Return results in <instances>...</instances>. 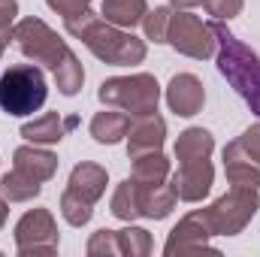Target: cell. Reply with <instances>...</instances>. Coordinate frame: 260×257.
<instances>
[{
    "instance_id": "obj_1",
    "label": "cell",
    "mask_w": 260,
    "mask_h": 257,
    "mask_svg": "<svg viewBox=\"0 0 260 257\" xmlns=\"http://www.w3.org/2000/svg\"><path fill=\"white\" fill-rule=\"evenodd\" d=\"M215 37V64L227 85L245 100V106L260 118V55L245 46L224 21H209Z\"/></svg>"
},
{
    "instance_id": "obj_2",
    "label": "cell",
    "mask_w": 260,
    "mask_h": 257,
    "mask_svg": "<svg viewBox=\"0 0 260 257\" xmlns=\"http://www.w3.org/2000/svg\"><path fill=\"white\" fill-rule=\"evenodd\" d=\"M49 100V82L43 67L12 64L0 76V109L12 118H27L40 112Z\"/></svg>"
},
{
    "instance_id": "obj_3",
    "label": "cell",
    "mask_w": 260,
    "mask_h": 257,
    "mask_svg": "<svg viewBox=\"0 0 260 257\" xmlns=\"http://www.w3.org/2000/svg\"><path fill=\"white\" fill-rule=\"evenodd\" d=\"M85 43V49L103 61V64H112V67H136L145 61L148 55V43L133 37V30H124V27H115L109 21H103L100 15L82 30L79 37Z\"/></svg>"
},
{
    "instance_id": "obj_4",
    "label": "cell",
    "mask_w": 260,
    "mask_h": 257,
    "mask_svg": "<svg viewBox=\"0 0 260 257\" xmlns=\"http://www.w3.org/2000/svg\"><path fill=\"white\" fill-rule=\"evenodd\" d=\"M97 100L103 106H112V109H121L133 115H148V112H157V103H160V85L151 73H130V76H112V79H103L100 88H97Z\"/></svg>"
},
{
    "instance_id": "obj_5",
    "label": "cell",
    "mask_w": 260,
    "mask_h": 257,
    "mask_svg": "<svg viewBox=\"0 0 260 257\" xmlns=\"http://www.w3.org/2000/svg\"><path fill=\"white\" fill-rule=\"evenodd\" d=\"M12 43L18 46V52L27 61H34L37 67H46V70H55L67 58V52H70L67 40H61L58 30H52L37 15H27V18H18L15 21Z\"/></svg>"
},
{
    "instance_id": "obj_6",
    "label": "cell",
    "mask_w": 260,
    "mask_h": 257,
    "mask_svg": "<svg viewBox=\"0 0 260 257\" xmlns=\"http://www.w3.org/2000/svg\"><path fill=\"white\" fill-rule=\"evenodd\" d=\"M257 209H260V191L233 185L212 206H206V215H209V224H212L215 236H239L254 221Z\"/></svg>"
},
{
    "instance_id": "obj_7",
    "label": "cell",
    "mask_w": 260,
    "mask_h": 257,
    "mask_svg": "<svg viewBox=\"0 0 260 257\" xmlns=\"http://www.w3.org/2000/svg\"><path fill=\"white\" fill-rule=\"evenodd\" d=\"M12 239H15V251L18 257H49L58 251V245H61V236H58V221H55V215L49 212V209H27L21 218H18V224H15V230H12Z\"/></svg>"
},
{
    "instance_id": "obj_8",
    "label": "cell",
    "mask_w": 260,
    "mask_h": 257,
    "mask_svg": "<svg viewBox=\"0 0 260 257\" xmlns=\"http://www.w3.org/2000/svg\"><path fill=\"white\" fill-rule=\"evenodd\" d=\"M167 43L179 55L194 58V61H209L215 55V37H212L209 21H203L191 9H173Z\"/></svg>"
},
{
    "instance_id": "obj_9",
    "label": "cell",
    "mask_w": 260,
    "mask_h": 257,
    "mask_svg": "<svg viewBox=\"0 0 260 257\" xmlns=\"http://www.w3.org/2000/svg\"><path fill=\"white\" fill-rule=\"evenodd\" d=\"M212 224H209V215L206 209H194L188 212L167 236L164 242V254L167 257H185V254H203V251H212L218 254V248H212Z\"/></svg>"
},
{
    "instance_id": "obj_10",
    "label": "cell",
    "mask_w": 260,
    "mask_h": 257,
    "mask_svg": "<svg viewBox=\"0 0 260 257\" xmlns=\"http://www.w3.org/2000/svg\"><path fill=\"white\" fill-rule=\"evenodd\" d=\"M176 200L182 203H203L212 185H215V167L212 160H194V164H179V170L170 179Z\"/></svg>"
},
{
    "instance_id": "obj_11",
    "label": "cell",
    "mask_w": 260,
    "mask_h": 257,
    "mask_svg": "<svg viewBox=\"0 0 260 257\" xmlns=\"http://www.w3.org/2000/svg\"><path fill=\"white\" fill-rule=\"evenodd\" d=\"M164 97H167L170 112L179 118H194L206 106V88H203L200 76H194V73H176L170 79Z\"/></svg>"
},
{
    "instance_id": "obj_12",
    "label": "cell",
    "mask_w": 260,
    "mask_h": 257,
    "mask_svg": "<svg viewBox=\"0 0 260 257\" xmlns=\"http://www.w3.org/2000/svg\"><path fill=\"white\" fill-rule=\"evenodd\" d=\"M167 142V121L157 112L148 115H133L127 127V157H139L148 151H164Z\"/></svg>"
},
{
    "instance_id": "obj_13",
    "label": "cell",
    "mask_w": 260,
    "mask_h": 257,
    "mask_svg": "<svg viewBox=\"0 0 260 257\" xmlns=\"http://www.w3.org/2000/svg\"><path fill=\"white\" fill-rule=\"evenodd\" d=\"M12 167L46 185V182H52L55 173H58V154L49 151V145L24 142V145H18V148L12 151Z\"/></svg>"
},
{
    "instance_id": "obj_14",
    "label": "cell",
    "mask_w": 260,
    "mask_h": 257,
    "mask_svg": "<svg viewBox=\"0 0 260 257\" xmlns=\"http://www.w3.org/2000/svg\"><path fill=\"white\" fill-rule=\"evenodd\" d=\"M73 127H76V118H64L61 112H43L40 118L24 121L18 133L24 136V142H34V145H58L67 136V130Z\"/></svg>"
},
{
    "instance_id": "obj_15",
    "label": "cell",
    "mask_w": 260,
    "mask_h": 257,
    "mask_svg": "<svg viewBox=\"0 0 260 257\" xmlns=\"http://www.w3.org/2000/svg\"><path fill=\"white\" fill-rule=\"evenodd\" d=\"M224 176L236 188H254V191H260V167L242 151L239 139L224 145Z\"/></svg>"
},
{
    "instance_id": "obj_16",
    "label": "cell",
    "mask_w": 260,
    "mask_h": 257,
    "mask_svg": "<svg viewBox=\"0 0 260 257\" xmlns=\"http://www.w3.org/2000/svg\"><path fill=\"white\" fill-rule=\"evenodd\" d=\"M106 185H109V173H106V167H100L94 160L76 164L73 173H70V179H67V188L76 191L79 197H85L88 203H97L106 194Z\"/></svg>"
},
{
    "instance_id": "obj_17",
    "label": "cell",
    "mask_w": 260,
    "mask_h": 257,
    "mask_svg": "<svg viewBox=\"0 0 260 257\" xmlns=\"http://www.w3.org/2000/svg\"><path fill=\"white\" fill-rule=\"evenodd\" d=\"M127 127H130V115L121 109L106 106L103 112H97L88 124V133L94 136V142L100 145H118L121 139H127Z\"/></svg>"
},
{
    "instance_id": "obj_18",
    "label": "cell",
    "mask_w": 260,
    "mask_h": 257,
    "mask_svg": "<svg viewBox=\"0 0 260 257\" xmlns=\"http://www.w3.org/2000/svg\"><path fill=\"white\" fill-rule=\"evenodd\" d=\"M176 209V191L167 182L157 185H139V212L148 221H164Z\"/></svg>"
},
{
    "instance_id": "obj_19",
    "label": "cell",
    "mask_w": 260,
    "mask_h": 257,
    "mask_svg": "<svg viewBox=\"0 0 260 257\" xmlns=\"http://www.w3.org/2000/svg\"><path fill=\"white\" fill-rule=\"evenodd\" d=\"M176 160L179 164H194V160H209L215 151V136L206 127H188L176 139Z\"/></svg>"
},
{
    "instance_id": "obj_20",
    "label": "cell",
    "mask_w": 260,
    "mask_h": 257,
    "mask_svg": "<svg viewBox=\"0 0 260 257\" xmlns=\"http://www.w3.org/2000/svg\"><path fill=\"white\" fill-rule=\"evenodd\" d=\"M145 12H148V0H103L100 3V18L124 30H133L136 24H142Z\"/></svg>"
},
{
    "instance_id": "obj_21",
    "label": "cell",
    "mask_w": 260,
    "mask_h": 257,
    "mask_svg": "<svg viewBox=\"0 0 260 257\" xmlns=\"http://www.w3.org/2000/svg\"><path fill=\"white\" fill-rule=\"evenodd\" d=\"M173 173V164L164 151H148V154H139L133 157V170H130V179L136 185H157V182H167Z\"/></svg>"
},
{
    "instance_id": "obj_22",
    "label": "cell",
    "mask_w": 260,
    "mask_h": 257,
    "mask_svg": "<svg viewBox=\"0 0 260 257\" xmlns=\"http://www.w3.org/2000/svg\"><path fill=\"white\" fill-rule=\"evenodd\" d=\"M0 194L9 200V203H30V200H37L40 194H43V182H37V179H30L27 173H21V170H9V173H3L0 176Z\"/></svg>"
},
{
    "instance_id": "obj_23",
    "label": "cell",
    "mask_w": 260,
    "mask_h": 257,
    "mask_svg": "<svg viewBox=\"0 0 260 257\" xmlns=\"http://www.w3.org/2000/svg\"><path fill=\"white\" fill-rule=\"evenodd\" d=\"M109 212L124 224H133L136 218H142V212H139V185L133 179L118 182V188L109 200Z\"/></svg>"
},
{
    "instance_id": "obj_24",
    "label": "cell",
    "mask_w": 260,
    "mask_h": 257,
    "mask_svg": "<svg viewBox=\"0 0 260 257\" xmlns=\"http://www.w3.org/2000/svg\"><path fill=\"white\" fill-rule=\"evenodd\" d=\"M52 73H55V85H58V91H61L64 97H76V94L82 91V85H85V67L76 58L73 49L67 52V58L55 67Z\"/></svg>"
},
{
    "instance_id": "obj_25",
    "label": "cell",
    "mask_w": 260,
    "mask_h": 257,
    "mask_svg": "<svg viewBox=\"0 0 260 257\" xmlns=\"http://www.w3.org/2000/svg\"><path fill=\"white\" fill-rule=\"evenodd\" d=\"M118 248H121V257H148L154 251V242L145 227L127 224L124 230H118Z\"/></svg>"
},
{
    "instance_id": "obj_26",
    "label": "cell",
    "mask_w": 260,
    "mask_h": 257,
    "mask_svg": "<svg viewBox=\"0 0 260 257\" xmlns=\"http://www.w3.org/2000/svg\"><path fill=\"white\" fill-rule=\"evenodd\" d=\"M170 18H173V6H154V9H148L145 18H142L145 43L164 46L167 43V34H170Z\"/></svg>"
},
{
    "instance_id": "obj_27",
    "label": "cell",
    "mask_w": 260,
    "mask_h": 257,
    "mask_svg": "<svg viewBox=\"0 0 260 257\" xmlns=\"http://www.w3.org/2000/svg\"><path fill=\"white\" fill-rule=\"evenodd\" d=\"M61 215L70 227H85L91 218H94V203H88L85 197H79L76 191L67 188L61 194Z\"/></svg>"
},
{
    "instance_id": "obj_28",
    "label": "cell",
    "mask_w": 260,
    "mask_h": 257,
    "mask_svg": "<svg viewBox=\"0 0 260 257\" xmlns=\"http://www.w3.org/2000/svg\"><path fill=\"white\" fill-rule=\"evenodd\" d=\"M88 257H121V248H118V230H97L91 233L88 245H85Z\"/></svg>"
},
{
    "instance_id": "obj_29",
    "label": "cell",
    "mask_w": 260,
    "mask_h": 257,
    "mask_svg": "<svg viewBox=\"0 0 260 257\" xmlns=\"http://www.w3.org/2000/svg\"><path fill=\"white\" fill-rule=\"evenodd\" d=\"M203 6L215 21H230V18H236L242 12L245 0H203Z\"/></svg>"
},
{
    "instance_id": "obj_30",
    "label": "cell",
    "mask_w": 260,
    "mask_h": 257,
    "mask_svg": "<svg viewBox=\"0 0 260 257\" xmlns=\"http://www.w3.org/2000/svg\"><path fill=\"white\" fill-rule=\"evenodd\" d=\"M236 139H239L242 151H245V154L260 167V121L257 124H251V127H245L242 130V136H236Z\"/></svg>"
},
{
    "instance_id": "obj_31",
    "label": "cell",
    "mask_w": 260,
    "mask_h": 257,
    "mask_svg": "<svg viewBox=\"0 0 260 257\" xmlns=\"http://www.w3.org/2000/svg\"><path fill=\"white\" fill-rule=\"evenodd\" d=\"M46 6L52 12H58L61 18H73L85 9H91V0H46Z\"/></svg>"
},
{
    "instance_id": "obj_32",
    "label": "cell",
    "mask_w": 260,
    "mask_h": 257,
    "mask_svg": "<svg viewBox=\"0 0 260 257\" xmlns=\"http://www.w3.org/2000/svg\"><path fill=\"white\" fill-rule=\"evenodd\" d=\"M18 21V0H0V30H12Z\"/></svg>"
},
{
    "instance_id": "obj_33",
    "label": "cell",
    "mask_w": 260,
    "mask_h": 257,
    "mask_svg": "<svg viewBox=\"0 0 260 257\" xmlns=\"http://www.w3.org/2000/svg\"><path fill=\"white\" fill-rule=\"evenodd\" d=\"M170 6L173 9H197V6H203V0H170Z\"/></svg>"
},
{
    "instance_id": "obj_34",
    "label": "cell",
    "mask_w": 260,
    "mask_h": 257,
    "mask_svg": "<svg viewBox=\"0 0 260 257\" xmlns=\"http://www.w3.org/2000/svg\"><path fill=\"white\" fill-rule=\"evenodd\" d=\"M6 221H9V200L0 194V230L6 227Z\"/></svg>"
},
{
    "instance_id": "obj_35",
    "label": "cell",
    "mask_w": 260,
    "mask_h": 257,
    "mask_svg": "<svg viewBox=\"0 0 260 257\" xmlns=\"http://www.w3.org/2000/svg\"><path fill=\"white\" fill-rule=\"evenodd\" d=\"M9 40H12V30H0V58H3V52H6V46H9Z\"/></svg>"
}]
</instances>
